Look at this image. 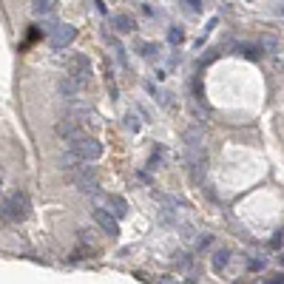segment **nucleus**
<instances>
[{
  "mask_svg": "<svg viewBox=\"0 0 284 284\" xmlns=\"http://www.w3.org/2000/svg\"><path fill=\"white\" fill-rule=\"evenodd\" d=\"M29 210H31L29 196H26V193H12L6 202L0 205V216L9 219V222H20V219L29 216Z\"/></svg>",
  "mask_w": 284,
  "mask_h": 284,
  "instance_id": "nucleus-1",
  "label": "nucleus"
},
{
  "mask_svg": "<svg viewBox=\"0 0 284 284\" xmlns=\"http://www.w3.org/2000/svg\"><path fill=\"white\" fill-rule=\"evenodd\" d=\"M71 145H74V151L80 154L83 162H94L103 156V142L97 139H83V136H77V139H71Z\"/></svg>",
  "mask_w": 284,
  "mask_h": 284,
  "instance_id": "nucleus-2",
  "label": "nucleus"
},
{
  "mask_svg": "<svg viewBox=\"0 0 284 284\" xmlns=\"http://www.w3.org/2000/svg\"><path fill=\"white\" fill-rule=\"evenodd\" d=\"M68 74H71L74 80H80L83 86H86V83H88V77H91V63H88L83 54L71 57V63H68Z\"/></svg>",
  "mask_w": 284,
  "mask_h": 284,
  "instance_id": "nucleus-3",
  "label": "nucleus"
},
{
  "mask_svg": "<svg viewBox=\"0 0 284 284\" xmlns=\"http://www.w3.org/2000/svg\"><path fill=\"white\" fill-rule=\"evenodd\" d=\"M77 37V29L74 26H57L54 34H51V49H66V46H71Z\"/></svg>",
  "mask_w": 284,
  "mask_h": 284,
  "instance_id": "nucleus-4",
  "label": "nucleus"
},
{
  "mask_svg": "<svg viewBox=\"0 0 284 284\" xmlns=\"http://www.w3.org/2000/svg\"><path fill=\"white\" fill-rule=\"evenodd\" d=\"M94 222H97L108 236H117V233H119V222H117V216H114V213H108V210H94Z\"/></svg>",
  "mask_w": 284,
  "mask_h": 284,
  "instance_id": "nucleus-5",
  "label": "nucleus"
},
{
  "mask_svg": "<svg viewBox=\"0 0 284 284\" xmlns=\"http://www.w3.org/2000/svg\"><path fill=\"white\" fill-rule=\"evenodd\" d=\"M74 188H77V191H83V193H94V191H97V176L83 168V171L74 173Z\"/></svg>",
  "mask_w": 284,
  "mask_h": 284,
  "instance_id": "nucleus-6",
  "label": "nucleus"
},
{
  "mask_svg": "<svg viewBox=\"0 0 284 284\" xmlns=\"http://www.w3.org/2000/svg\"><path fill=\"white\" fill-rule=\"evenodd\" d=\"M54 131H57V136H66V139H77V136H80L74 119H60V123L54 125Z\"/></svg>",
  "mask_w": 284,
  "mask_h": 284,
  "instance_id": "nucleus-7",
  "label": "nucleus"
},
{
  "mask_svg": "<svg viewBox=\"0 0 284 284\" xmlns=\"http://www.w3.org/2000/svg\"><path fill=\"white\" fill-rule=\"evenodd\" d=\"M57 88H60L63 97H74V94L83 88V83H80V80H74V77L68 74V77H63V80H60V86H57Z\"/></svg>",
  "mask_w": 284,
  "mask_h": 284,
  "instance_id": "nucleus-8",
  "label": "nucleus"
},
{
  "mask_svg": "<svg viewBox=\"0 0 284 284\" xmlns=\"http://www.w3.org/2000/svg\"><path fill=\"white\" fill-rule=\"evenodd\" d=\"M114 26H117V31H123V34H131V31L136 29L131 14H117V17H114Z\"/></svg>",
  "mask_w": 284,
  "mask_h": 284,
  "instance_id": "nucleus-9",
  "label": "nucleus"
},
{
  "mask_svg": "<svg viewBox=\"0 0 284 284\" xmlns=\"http://www.w3.org/2000/svg\"><path fill=\"white\" fill-rule=\"evenodd\" d=\"M108 205H111V213H114V216H117V219H123V216H128V202H125V199L123 196H111V199H108Z\"/></svg>",
  "mask_w": 284,
  "mask_h": 284,
  "instance_id": "nucleus-10",
  "label": "nucleus"
},
{
  "mask_svg": "<svg viewBox=\"0 0 284 284\" xmlns=\"http://www.w3.org/2000/svg\"><path fill=\"white\" fill-rule=\"evenodd\" d=\"M77 165H83V159H80V154H77V151L60 156V168H63V171H74Z\"/></svg>",
  "mask_w": 284,
  "mask_h": 284,
  "instance_id": "nucleus-11",
  "label": "nucleus"
},
{
  "mask_svg": "<svg viewBox=\"0 0 284 284\" xmlns=\"http://www.w3.org/2000/svg\"><path fill=\"white\" fill-rule=\"evenodd\" d=\"M228 261H230V250H228V247L216 250V253H213V270H216V273H222L225 267H228Z\"/></svg>",
  "mask_w": 284,
  "mask_h": 284,
  "instance_id": "nucleus-12",
  "label": "nucleus"
},
{
  "mask_svg": "<svg viewBox=\"0 0 284 284\" xmlns=\"http://www.w3.org/2000/svg\"><path fill=\"white\" fill-rule=\"evenodd\" d=\"M185 139H188V145H191V148H196L199 142H202V131H199V128L185 131Z\"/></svg>",
  "mask_w": 284,
  "mask_h": 284,
  "instance_id": "nucleus-13",
  "label": "nucleus"
},
{
  "mask_svg": "<svg viewBox=\"0 0 284 284\" xmlns=\"http://www.w3.org/2000/svg\"><path fill=\"white\" fill-rule=\"evenodd\" d=\"M34 9H37V12H51V9H54V0H34Z\"/></svg>",
  "mask_w": 284,
  "mask_h": 284,
  "instance_id": "nucleus-14",
  "label": "nucleus"
},
{
  "mask_svg": "<svg viewBox=\"0 0 284 284\" xmlns=\"http://www.w3.org/2000/svg\"><path fill=\"white\" fill-rule=\"evenodd\" d=\"M168 40H171V43H182V40H185V31H182L179 26H176V29H171V34H168Z\"/></svg>",
  "mask_w": 284,
  "mask_h": 284,
  "instance_id": "nucleus-15",
  "label": "nucleus"
},
{
  "mask_svg": "<svg viewBox=\"0 0 284 284\" xmlns=\"http://www.w3.org/2000/svg\"><path fill=\"white\" fill-rule=\"evenodd\" d=\"M125 125H128L131 131H139V123H136V117H131V114L125 117Z\"/></svg>",
  "mask_w": 284,
  "mask_h": 284,
  "instance_id": "nucleus-16",
  "label": "nucleus"
},
{
  "mask_svg": "<svg viewBox=\"0 0 284 284\" xmlns=\"http://www.w3.org/2000/svg\"><path fill=\"white\" fill-rule=\"evenodd\" d=\"M250 267H253V270H261V267H265V259H250Z\"/></svg>",
  "mask_w": 284,
  "mask_h": 284,
  "instance_id": "nucleus-17",
  "label": "nucleus"
},
{
  "mask_svg": "<svg viewBox=\"0 0 284 284\" xmlns=\"http://www.w3.org/2000/svg\"><path fill=\"white\" fill-rule=\"evenodd\" d=\"M142 54H145V57L156 54V46H142Z\"/></svg>",
  "mask_w": 284,
  "mask_h": 284,
  "instance_id": "nucleus-18",
  "label": "nucleus"
},
{
  "mask_svg": "<svg viewBox=\"0 0 284 284\" xmlns=\"http://www.w3.org/2000/svg\"><path fill=\"white\" fill-rule=\"evenodd\" d=\"M185 3H188L191 9H199V6H202V0H185Z\"/></svg>",
  "mask_w": 284,
  "mask_h": 284,
  "instance_id": "nucleus-19",
  "label": "nucleus"
},
{
  "mask_svg": "<svg viewBox=\"0 0 284 284\" xmlns=\"http://www.w3.org/2000/svg\"><path fill=\"white\" fill-rule=\"evenodd\" d=\"M270 284H284V276H281V273H278V276H273Z\"/></svg>",
  "mask_w": 284,
  "mask_h": 284,
  "instance_id": "nucleus-20",
  "label": "nucleus"
},
{
  "mask_svg": "<svg viewBox=\"0 0 284 284\" xmlns=\"http://www.w3.org/2000/svg\"><path fill=\"white\" fill-rule=\"evenodd\" d=\"M281 265H284V256H281Z\"/></svg>",
  "mask_w": 284,
  "mask_h": 284,
  "instance_id": "nucleus-21",
  "label": "nucleus"
}]
</instances>
